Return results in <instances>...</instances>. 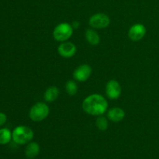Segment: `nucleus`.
<instances>
[{
	"label": "nucleus",
	"mask_w": 159,
	"mask_h": 159,
	"mask_svg": "<svg viewBox=\"0 0 159 159\" xmlns=\"http://www.w3.org/2000/svg\"><path fill=\"white\" fill-rule=\"evenodd\" d=\"M108 108L107 99L99 94H93L85 98L82 102V109L85 113L93 116H101Z\"/></svg>",
	"instance_id": "f257e3e1"
},
{
	"label": "nucleus",
	"mask_w": 159,
	"mask_h": 159,
	"mask_svg": "<svg viewBox=\"0 0 159 159\" xmlns=\"http://www.w3.org/2000/svg\"><path fill=\"white\" fill-rule=\"evenodd\" d=\"M12 141L17 144L23 145L28 144L34 138V131L26 126H18L12 132Z\"/></svg>",
	"instance_id": "f03ea898"
},
{
	"label": "nucleus",
	"mask_w": 159,
	"mask_h": 159,
	"mask_svg": "<svg viewBox=\"0 0 159 159\" xmlns=\"http://www.w3.org/2000/svg\"><path fill=\"white\" fill-rule=\"evenodd\" d=\"M49 107L44 102H37L31 107L29 113V116L33 121L40 122L43 120L49 115Z\"/></svg>",
	"instance_id": "7ed1b4c3"
},
{
	"label": "nucleus",
	"mask_w": 159,
	"mask_h": 159,
	"mask_svg": "<svg viewBox=\"0 0 159 159\" xmlns=\"http://www.w3.org/2000/svg\"><path fill=\"white\" fill-rule=\"evenodd\" d=\"M73 27L68 23H61L55 26L53 31V37L57 41L65 42L71 37Z\"/></svg>",
	"instance_id": "20e7f679"
},
{
	"label": "nucleus",
	"mask_w": 159,
	"mask_h": 159,
	"mask_svg": "<svg viewBox=\"0 0 159 159\" xmlns=\"http://www.w3.org/2000/svg\"><path fill=\"white\" fill-rule=\"evenodd\" d=\"M89 23L95 29H103L110 25V19L105 13H96L90 17Z\"/></svg>",
	"instance_id": "39448f33"
},
{
	"label": "nucleus",
	"mask_w": 159,
	"mask_h": 159,
	"mask_svg": "<svg viewBox=\"0 0 159 159\" xmlns=\"http://www.w3.org/2000/svg\"><path fill=\"white\" fill-rule=\"evenodd\" d=\"M106 94L110 99H117L121 95V86L117 81L112 79L106 85Z\"/></svg>",
	"instance_id": "423d86ee"
},
{
	"label": "nucleus",
	"mask_w": 159,
	"mask_h": 159,
	"mask_svg": "<svg viewBox=\"0 0 159 159\" xmlns=\"http://www.w3.org/2000/svg\"><path fill=\"white\" fill-rule=\"evenodd\" d=\"M92 73V68L89 65H80L73 72V77L76 81L79 82H85L89 78Z\"/></svg>",
	"instance_id": "0eeeda50"
},
{
	"label": "nucleus",
	"mask_w": 159,
	"mask_h": 159,
	"mask_svg": "<svg viewBox=\"0 0 159 159\" xmlns=\"http://www.w3.org/2000/svg\"><path fill=\"white\" fill-rule=\"evenodd\" d=\"M146 34V28L141 23H136L130 28L128 31L129 38L133 41L141 40Z\"/></svg>",
	"instance_id": "6e6552de"
},
{
	"label": "nucleus",
	"mask_w": 159,
	"mask_h": 159,
	"mask_svg": "<svg viewBox=\"0 0 159 159\" xmlns=\"http://www.w3.org/2000/svg\"><path fill=\"white\" fill-rule=\"evenodd\" d=\"M77 48L76 46L71 42H63L59 45L57 48V52L61 57L69 58L75 54Z\"/></svg>",
	"instance_id": "1a4fd4ad"
},
{
	"label": "nucleus",
	"mask_w": 159,
	"mask_h": 159,
	"mask_svg": "<svg viewBox=\"0 0 159 159\" xmlns=\"http://www.w3.org/2000/svg\"><path fill=\"white\" fill-rule=\"evenodd\" d=\"M125 116V112L123 109L120 107H114L110 109L107 113V117L109 120L114 123L120 122L122 120Z\"/></svg>",
	"instance_id": "9d476101"
},
{
	"label": "nucleus",
	"mask_w": 159,
	"mask_h": 159,
	"mask_svg": "<svg viewBox=\"0 0 159 159\" xmlns=\"http://www.w3.org/2000/svg\"><path fill=\"white\" fill-rule=\"evenodd\" d=\"M40 153V146L36 142H30L25 149V155L29 158H34Z\"/></svg>",
	"instance_id": "9b49d317"
},
{
	"label": "nucleus",
	"mask_w": 159,
	"mask_h": 159,
	"mask_svg": "<svg viewBox=\"0 0 159 159\" xmlns=\"http://www.w3.org/2000/svg\"><path fill=\"white\" fill-rule=\"evenodd\" d=\"M59 93L60 92H59L58 88H57L56 86L49 87V88L47 89V90L44 93V95H43L45 101L49 102H54L58 97Z\"/></svg>",
	"instance_id": "f8f14e48"
},
{
	"label": "nucleus",
	"mask_w": 159,
	"mask_h": 159,
	"mask_svg": "<svg viewBox=\"0 0 159 159\" xmlns=\"http://www.w3.org/2000/svg\"><path fill=\"white\" fill-rule=\"evenodd\" d=\"M85 39L91 45H97L100 42V37L94 30L88 29L85 32Z\"/></svg>",
	"instance_id": "ddd939ff"
},
{
	"label": "nucleus",
	"mask_w": 159,
	"mask_h": 159,
	"mask_svg": "<svg viewBox=\"0 0 159 159\" xmlns=\"http://www.w3.org/2000/svg\"><path fill=\"white\" fill-rule=\"evenodd\" d=\"M12 139V132L8 128L0 129V144H9Z\"/></svg>",
	"instance_id": "4468645a"
},
{
	"label": "nucleus",
	"mask_w": 159,
	"mask_h": 159,
	"mask_svg": "<svg viewBox=\"0 0 159 159\" xmlns=\"http://www.w3.org/2000/svg\"><path fill=\"white\" fill-rule=\"evenodd\" d=\"M65 91L70 96H74L78 92V85L75 82L69 80L65 84Z\"/></svg>",
	"instance_id": "2eb2a0df"
},
{
	"label": "nucleus",
	"mask_w": 159,
	"mask_h": 159,
	"mask_svg": "<svg viewBox=\"0 0 159 159\" xmlns=\"http://www.w3.org/2000/svg\"><path fill=\"white\" fill-rule=\"evenodd\" d=\"M96 127L99 130L104 131V130H107V128H108V121H107V118L102 116V115L98 116L97 119L96 120Z\"/></svg>",
	"instance_id": "dca6fc26"
},
{
	"label": "nucleus",
	"mask_w": 159,
	"mask_h": 159,
	"mask_svg": "<svg viewBox=\"0 0 159 159\" xmlns=\"http://www.w3.org/2000/svg\"><path fill=\"white\" fill-rule=\"evenodd\" d=\"M6 120H7V116H6V115L5 113L0 112V127L2 126L3 124H6Z\"/></svg>",
	"instance_id": "f3484780"
},
{
	"label": "nucleus",
	"mask_w": 159,
	"mask_h": 159,
	"mask_svg": "<svg viewBox=\"0 0 159 159\" xmlns=\"http://www.w3.org/2000/svg\"><path fill=\"white\" fill-rule=\"evenodd\" d=\"M79 25H80V23H79V22H78V21H74L72 23V25H71V26H72L73 29H77V28L79 26Z\"/></svg>",
	"instance_id": "a211bd4d"
}]
</instances>
